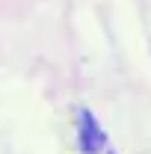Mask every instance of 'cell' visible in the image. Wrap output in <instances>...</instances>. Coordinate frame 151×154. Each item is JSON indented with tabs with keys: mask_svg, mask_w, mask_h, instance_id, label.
<instances>
[{
	"mask_svg": "<svg viewBox=\"0 0 151 154\" xmlns=\"http://www.w3.org/2000/svg\"><path fill=\"white\" fill-rule=\"evenodd\" d=\"M80 125H77V131H80V148L86 154H98L104 145H107V136L104 131L98 128V122H95V116L89 110H80V119H77Z\"/></svg>",
	"mask_w": 151,
	"mask_h": 154,
	"instance_id": "obj_1",
	"label": "cell"
}]
</instances>
